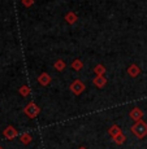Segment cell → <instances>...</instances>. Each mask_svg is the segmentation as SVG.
Here are the masks:
<instances>
[{
    "instance_id": "13",
    "label": "cell",
    "mask_w": 147,
    "mask_h": 149,
    "mask_svg": "<svg viewBox=\"0 0 147 149\" xmlns=\"http://www.w3.org/2000/svg\"><path fill=\"white\" fill-rule=\"evenodd\" d=\"M65 18H67V21H68V22H70V24H73V22H76V21H77V16H76L74 13H68Z\"/></svg>"
},
{
    "instance_id": "1",
    "label": "cell",
    "mask_w": 147,
    "mask_h": 149,
    "mask_svg": "<svg viewBox=\"0 0 147 149\" xmlns=\"http://www.w3.org/2000/svg\"><path fill=\"white\" fill-rule=\"evenodd\" d=\"M132 132L135 135L138 139H143L147 135V123L143 121H138L132 126Z\"/></svg>"
},
{
    "instance_id": "2",
    "label": "cell",
    "mask_w": 147,
    "mask_h": 149,
    "mask_svg": "<svg viewBox=\"0 0 147 149\" xmlns=\"http://www.w3.org/2000/svg\"><path fill=\"white\" fill-rule=\"evenodd\" d=\"M24 113L26 114L29 118H35V117L40 113V108L35 104V102H29L26 107L24 108Z\"/></svg>"
},
{
    "instance_id": "4",
    "label": "cell",
    "mask_w": 147,
    "mask_h": 149,
    "mask_svg": "<svg viewBox=\"0 0 147 149\" xmlns=\"http://www.w3.org/2000/svg\"><path fill=\"white\" fill-rule=\"evenodd\" d=\"M3 134H4V136L9 140H12V139H14V137L18 136V131H17L13 126H8V127L3 131Z\"/></svg>"
},
{
    "instance_id": "15",
    "label": "cell",
    "mask_w": 147,
    "mask_h": 149,
    "mask_svg": "<svg viewBox=\"0 0 147 149\" xmlns=\"http://www.w3.org/2000/svg\"><path fill=\"white\" fill-rule=\"evenodd\" d=\"M104 71H106V69L102 66V65H98L96 68H95V73L98 74V75H103L104 74Z\"/></svg>"
},
{
    "instance_id": "12",
    "label": "cell",
    "mask_w": 147,
    "mask_h": 149,
    "mask_svg": "<svg viewBox=\"0 0 147 149\" xmlns=\"http://www.w3.org/2000/svg\"><path fill=\"white\" fill-rule=\"evenodd\" d=\"M18 92H20V95H21V96H25V97H26L29 93H30V90H29L27 86H22V87L20 88Z\"/></svg>"
},
{
    "instance_id": "9",
    "label": "cell",
    "mask_w": 147,
    "mask_h": 149,
    "mask_svg": "<svg viewBox=\"0 0 147 149\" xmlns=\"http://www.w3.org/2000/svg\"><path fill=\"white\" fill-rule=\"evenodd\" d=\"M31 140H33V137H31V135H30V134H27V132L22 134V135L20 136V141H21L22 144H25V145H27Z\"/></svg>"
},
{
    "instance_id": "18",
    "label": "cell",
    "mask_w": 147,
    "mask_h": 149,
    "mask_svg": "<svg viewBox=\"0 0 147 149\" xmlns=\"http://www.w3.org/2000/svg\"><path fill=\"white\" fill-rule=\"evenodd\" d=\"M0 149H4V148H3V147H0Z\"/></svg>"
},
{
    "instance_id": "3",
    "label": "cell",
    "mask_w": 147,
    "mask_h": 149,
    "mask_svg": "<svg viewBox=\"0 0 147 149\" xmlns=\"http://www.w3.org/2000/svg\"><path fill=\"white\" fill-rule=\"evenodd\" d=\"M85 84H83L81 81H74L70 84V91L74 93V95H81V93L85 91Z\"/></svg>"
},
{
    "instance_id": "7",
    "label": "cell",
    "mask_w": 147,
    "mask_h": 149,
    "mask_svg": "<svg viewBox=\"0 0 147 149\" xmlns=\"http://www.w3.org/2000/svg\"><path fill=\"white\" fill-rule=\"evenodd\" d=\"M38 82H39L42 86H47V84H50V82H51V77L48 75L47 73H43L42 75H39Z\"/></svg>"
},
{
    "instance_id": "16",
    "label": "cell",
    "mask_w": 147,
    "mask_h": 149,
    "mask_svg": "<svg viewBox=\"0 0 147 149\" xmlns=\"http://www.w3.org/2000/svg\"><path fill=\"white\" fill-rule=\"evenodd\" d=\"M72 68L74 69V70H81V68H82V64H81V61H78V60H77V61H74L73 64H72Z\"/></svg>"
},
{
    "instance_id": "11",
    "label": "cell",
    "mask_w": 147,
    "mask_h": 149,
    "mask_svg": "<svg viewBox=\"0 0 147 149\" xmlns=\"http://www.w3.org/2000/svg\"><path fill=\"white\" fill-rule=\"evenodd\" d=\"M125 140H126V136L124 135V134H120L119 136H116L113 139V141L116 143L117 145H121V144H124V143H125Z\"/></svg>"
},
{
    "instance_id": "14",
    "label": "cell",
    "mask_w": 147,
    "mask_h": 149,
    "mask_svg": "<svg viewBox=\"0 0 147 149\" xmlns=\"http://www.w3.org/2000/svg\"><path fill=\"white\" fill-rule=\"evenodd\" d=\"M55 68L57 69L59 71H61V70H64V68H65V62H63L61 60H59V61L55 64Z\"/></svg>"
},
{
    "instance_id": "5",
    "label": "cell",
    "mask_w": 147,
    "mask_h": 149,
    "mask_svg": "<svg viewBox=\"0 0 147 149\" xmlns=\"http://www.w3.org/2000/svg\"><path fill=\"white\" fill-rule=\"evenodd\" d=\"M129 116H130V118L133 119V121L138 122V121H141V118H142V116H143V111L141 110L139 108H134L133 110H130V113H129Z\"/></svg>"
},
{
    "instance_id": "8",
    "label": "cell",
    "mask_w": 147,
    "mask_h": 149,
    "mask_svg": "<svg viewBox=\"0 0 147 149\" xmlns=\"http://www.w3.org/2000/svg\"><path fill=\"white\" fill-rule=\"evenodd\" d=\"M106 83H107V79H106L103 75H98L96 78L94 79V84L96 86V87H99V88L104 87V86H106Z\"/></svg>"
},
{
    "instance_id": "10",
    "label": "cell",
    "mask_w": 147,
    "mask_h": 149,
    "mask_svg": "<svg viewBox=\"0 0 147 149\" xmlns=\"http://www.w3.org/2000/svg\"><path fill=\"white\" fill-rule=\"evenodd\" d=\"M139 71L141 70H139V68H138L137 65H132V66L128 69V73L130 74V77H137L138 74H139Z\"/></svg>"
},
{
    "instance_id": "17",
    "label": "cell",
    "mask_w": 147,
    "mask_h": 149,
    "mask_svg": "<svg viewBox=\"0 0 147 149\" xmlns=\"http://www.w3.org/2000/svg\"><path fill=\"white\" fill-rule=\"evenodd\" d=\"M78 149H86L85 147H81V148H78Z\"/></svg>"
},
{
    "instance_id": "6",
    "label": "cell",
    "mask_w": 147,
    "mask_h": 149,
    "mask_svg": "<svg viewBox=\"0 0 147 149\" xmlns=\"http://www.w3.org/2000/svg\"><path fill=\"white\" fill-rule=\"evenodd\" d=\"M108 134H109V135H111L112 139H115V137H116V136H119L120 134H122V131H121V128L119 127V126H116V125H115V126H112V127L108 130Z\"/></svg>"
}]
</instances>
